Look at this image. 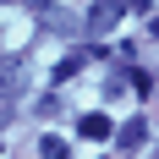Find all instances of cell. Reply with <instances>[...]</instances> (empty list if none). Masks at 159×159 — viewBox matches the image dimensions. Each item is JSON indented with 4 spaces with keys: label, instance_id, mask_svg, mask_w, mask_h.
I'll return each mask as SVG.
<instances>
[{
    "label": "cell",
    "instance_id": "6da1fadb",
    "mask_svg": "<svg viewBox=\"0 0 159 159\" xmlns=\"http://www.w3.org/2000/svg\"><path fill=\"white\" fill-rule=\"evenodd\" d=\"M121 16H126V0H93L88 6V33H110Z\"/></svg>",
    "mask_w": 159,
    "mask_h": 159
},
{
    "label": "cell",
    "instance_id": "7a4b0ae2",
    "mask_svg": "<svg viewBox=\"0 0 159 159\" xmlns=\"http://www.w3.org/2000/svg\"><path fill=\"white\" fill-rule=\"evenodd\" d=\"M115 148H121V154H137V148L148 143V121H121V126H115V137H110Z\"/></svg>",
    "mask_w": 159,
    "mask_h": 159
},
{
    "label": "cell",
    "instance_id": "3957f363",
    "mask_svg": "<svg viewBox=\"0 0 159 159\" xmlns=\"http://www.w3.org/2000/svg\"><path fill=\"white\" fill-rule=\"evenodd\" d=\"M82 137H88V143H104V137H115V121H110V115H104V110H88V115H82Z\"/></svg>",
    "mask_w": 159,
    "mask_h": 159
},
{
    "label": "cell",
    "instance_id": "277c9868",
    "mask_svg": "<svg viewBox=\"0 0 159 159\" xmlns=\"http://www.w3.org/2000/svg\"><path fill=\"white\" fill-rule=\"evenodd\" d=\"M88 55H93V49H77V55H66V61L55 66V82H66V77H77L82 66H88Z\"/></svg>",
    "mask_w": 159,
    "mask_h": 159
},
{
    "label": "cell",
    "instance_id": "5b68a950",
    "mask_svg": "<svg viewBox=\"0 0 159 159\" xmlns=\"http://www.w3.org/2000/svg\"><path fill=\"white\" fill-rule=\"evenodd\" d=\"M39 154H44V159H61L66 143H61V137H39Z\"/></svg>",
    "mask_w": 159,
    "mask_h": 159
},
{
    "label": "cell",
    "instance_id": "8992f818",
    "mask_svg": "<svg viewBox=\"0 0 159 159\" xmlns=\"http://www.w3.org/2000/svg\"><path fill=\"white\" fill-rule=\"evenodd\" d=\"M148 33H154V39H159V16H154V22H148Z\"/></svg>",
    "mask_w": 159,
    "mask_h": 159
},
{
    "label": "cell",
    "instance_id": "52a82bcc",
    "mask_svg": "<svg viewBox=\"0 0 159 159\" xmlns=\"http://www.w3.org/2000/svg\"><path fill=\"white\" fill-rule=\"evenodd\" d=\"M0 88H6V77H0Z\"/></svg>",
    "mask_w": 159,
    "mask_h": 159
}]
</instances>
